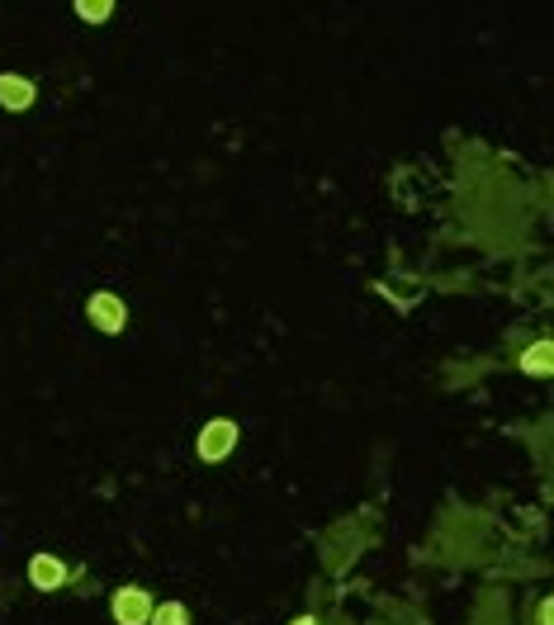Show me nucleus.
<instances>
[{
	"label": "nucleus",
	"mask_w": 554,
	"mask_h": 625,
	"mask_svg": "<svg viewBox=\"0 0 554 625\" xmlns=\"http://www.w3.org/2000/svg\"><path fill=\"white\" fill-rule=\"evenodd\" d=\"M233 446H237V427L228 422V417H218V422H209V427L199 431V441H195V450H199V460H228L233 455Z\"/></svg>",
	"instance_id": "f257e3e1"
},
{
	"label": "nucleus",
	"mask_w": 554,
	"mask_h": 625,
	"mask_svg": "<svg viewBox=\"0 0 554 625\" xmlns=\"http://www.w3.org/2000/svg\"><path fill=\"white\" fill-rule=\"evenodd\" d=\"M109 611H114L119 625H147L152 621V597H147V588H119Z\"/></svg>",
	"instance_id": "f03ea898"
},
{
	"label": "nucleus",
	"mask_w": 554,
	"mask_h": 625,
	"mask_svg": "<svg viewBox=\"0 0 554 625\" xmlns=\"http://www.w3.org/2000/svg\"><path fill=\"white\" fill-rule=\"evenodd\" d=\"M86 313H90V322H95V327H100L105 337H114V332H124V322H128L124 299H114V294H90Z\"/></svg>",
	"instance_id": "7ed1b4c3"
},
{
	"label": "nucleus",
	"mask_w": 554,
	"mask_h": 625,
	"mask_svg": "<svg viewBox=\"0 0 554 625\" xmlns=\"http://www.w3.org/2000/svg\"><path fill=\"white\" fill-rule=\"evenodd\" d=\"M29 583H34L38 592H57L67 583V564H62L57 554H34V559H29Z\"/></svg>",
	"instance_id": "20e7f679"
},
{
	"label": "nucleus",
	"mask_w": 554,
	"mask_h": 625,
	"mask_svg": "<svg viewBox=\"0 0 554 625\" xmlns=\"http://www.w3.org/2000/svg\"><path fill=\"white\" fill-rule=\"evenodd\" d=\"M34 81H24V76H15V72H0V105L5 109H29L34 105Z\"/></svg>",
	"instance_id": "39448f33"
},
{
	"label": "nucleus",
	"mask_w": 554,
	"mask_h": 625,
	"mask_svg": "<svg viewBox=\"0 0 554 625\" xmlns=\"http://www.w3.org/2000/svg\"><path fill=\"white\" fill-rule=\"evenodd\" d=\"M521 370H526V375H536V379L550 375V370H554V346H550V341H536V346L526 351V360H521Z\"/></svg>",
	"instance_id": "423d86ee"
},
{
	"label": "nucleus",
	"mask_w": 554,
	"mask_h": 625,
	"mask_svg": "<svg viewBox=\"0 0 554 625\" xmlns=\"http://www.w3.org/2000/svg\"><path fill=\"white\" fill-rule=\"evenodd\" d=\"M147 625H190V611L180 607V602H161V607H152V621Z\"/></svg>",
	"instance_id": "0eeeda50"
},
{
	"label": "nucleus",
	"mask_w": 554,
	"mask_h": 625,
	"mask_svg": "<svg viewBox=\"0 0 554 625\" xmlns=\"http://www.w3.org/2000/svg\"><path fill=\"white\" fill-rule=\"evenodd\" d=\"M76 15L86 19V24H105V19L114 15V5H109V0H76Z\"/></svg>",
	"instance_id": "6e6552de"
},
{
	"label": "nucleus",
	"mask_w": 554,
	"mask_h": 625,
	"mask_svg": "<svg viewBox=\"0 0 554 625\" xmlns=\"http://www.w3.org/2000/svg\"><path fill=\"white\" fill-rule=\"evenodd\" d=\"M294 625H318V621H308V616H304V621H294Z\"/></svg>",
	"instance_id": "1a4fd4ad"
}]
</instances>
